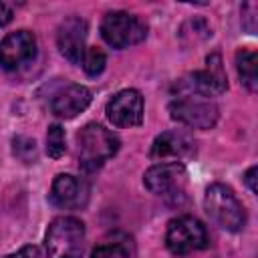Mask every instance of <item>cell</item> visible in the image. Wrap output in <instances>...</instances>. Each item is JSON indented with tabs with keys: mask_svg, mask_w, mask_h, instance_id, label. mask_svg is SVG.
I'll use <instances>...</instances> for the list:
<instances>
[{
	"mask_svg": "<svg viewBox=\"0 0 258 258\" xmlns=\"http://www.w3.org/2000/svg\"><path fill=\"white\" fill-rule=\"evenodd\" d=\"M79 165L83 171H95L119 151V137L99 123H87L77 133Z\"/></svg>",
	"mask_w": 258,
	"mask_h": 258,
	"instance_id": "cell-1",
	"label": "cell"
},
{
	"mask_svg": "<svg viewBox=\"0 0 258 258\" xmlns=\"http://www.w3.org/2000/svg\"><path fill=\"white\" fill-rule=\"evenodd\" d=\"M206 214L226 232H240L246 226V210L230 185L212 183L204 196Z\"/></svg>",
	"mask_w": 258,
	"mask_h": 258,
	"instance_id": "cell-2",
	"label": "cell"
},
{
	"mask_svg": "<svg viewBox=\"0 0 258 258\" xmlns=\"http://www.w3.org/2000/svg\"><path fill=\"white\" fill-rule=\"evenodd\" d=\"M85 224L75 216H58L50 222L44 238L46 258H81Z\"/></svg>",
	"mask_w": 258,
	"mask_h": 258,
	"instance_id": "cell-3",
	"label": "cell"
},
{
	"mask_svg": "<svg viewBox=\"0 0 258 258\" xmlns=\"http://www.w3.org/2000/svg\"><path fill=\"white\" fill-rule=\"evenodd\" d=\"M165 246L175 256H185L210 246V236L206 226L194 216H177L167 222Z\"/></svg>",
	"mask_w": 258,
	"mask_h": 258,
	"instance_id": "cell-4",
	"label": "cell"
},
{
	"mask_svg": "<svg viewBox=\"0 0 258 258\" xmlns=\"http://www.w3.org/2000/svg\"><path fill=\"white\" fill-rule=\"evenodd\" d=\"M101 36L109 46H113L117 50L129 48V46L145 40L147 24L135 14H129L123 10H113L103 16Z\"/></svg>",
	"mask_w": 258,
	"mask_h": 258,
	"instance_id": "cell-5",
	"label": "cell"
},
{
	"mask_svg": "<svg viewBox=\"0 0 258 258\" xmlns=\"http://www.w3.org/2000/svg\"><path fill=\"white\" fill-rule=\"evenodd\" d=\"M167 111L173 121L189 129H212L220 117V109L214 101L196 95H181L173 99Z\"/></svg>",
	"mask_w": 258,
	"mask_h": 258,
	"instance_id": "cell-6",
	"label": "cell"
},
{
	"mask_svg": "<svg viewBox=\"0 0 258 258\" xmlns=\"http://www.w3.org/2000/svg\"><path fill=\"white\" fill-rule=\"evenodd\" d=\"M181 89H185L189 95L196 97H218L228 89V77L222 64V56L220 52H212L206 58V67L202 71H196L191 75H187L185 79H181L179 83Z\"/></svg>",
	"mask_w": 258,
	"mask_h": 258,
	"instance_id": "cell-7",
	"label": "cell"
},
{
	"mask_svg": "<svg viewBox=\"0 0 258 258\" xmlns=\"http://www.w3.org/2000/svg\"><path fill=\"white\" fill-rule=\"evenodd\" d=\"M187 181V171L183 163L177 161H169V163H155L151 165L145 175H143V183L145 187L155 194V196H163V198H177L179 194H183Z\"/></svg>",
	"mask_w": 258,
	"mask_h": 258,
	"instance_id": "cell-8",
	"label": "cell"
},
{
	"mask_svg": "<svg viewBox=\"0 0 258 258\" xmlns=\"http://www.w3.org/2000/svg\"><path fill=\"white\" fill-rule=\"evenodd\" d=\"M194 155H196V139L183 129H171L159 133L149 149V157L161 163H169V161L183 163V159Z\"/></svg>",
	"mask_w": 258,
	"mask_h": 258,
	"instance_id": "cell-9",
	"label": "cell"
},
{
	"mask_svg": "<svg viewBox=\"0 0 258 258\" xmlns=\"http://www.w3.org/2000/svg\"><path fill=\"white\" fill-rule=\"evenodd\" d=\"M105 113L109 123L119 129L139 127L143 123V97L135 89H123L109 99Z\"/></svg>",
	"mask_w": 258,
	"mask_h": 258,
	"instance_id": "cell-10",
	"label": "cell"
},
{
	"mask_svg": "<svg viewBox=\"0 0 258 258\" xmlns=\"http://www.w3.org/2000/svg\"><path fill=\"white\" fill-rule=\"evenodd\" d=\"M36 54V36L30 30H16L0 40V67L16 71Z\"/></svg>",
	"mask_w": 258,
	"mask_h": 258,
	"instance_id": "cell-11",
	"label": "cell"
},
{
	"mask_svg": "<svg viewBox=\"0 0 258 258\" xmlns=\"http://www.w3.org/2000/svg\"><path fill=\"white\" fill-rule=\"evenodd\" d=\"M48 202L60 210H81L89 202V185L71 173H58L50 185Z\"/></svg>",
	"mask_w": 258,
	"mask_h": 258,
	"instance_id": "cell-12",
	"label": "cell"
},
{
	"mask_svg": "<svg viewBox=\"0 0 258 258\" xmlns=\"http://www.w3.org/2000/svg\"><path fill=\"white\" fill-rule=\"evenodd\" d=\"M87 30H89V24L81 16H69L58 24V30H56L58 50L73 64H81L83 60V54L87 50L85 46Z\"/></svg>",
	"mask_w": 258,
	"mask_h": 258,
	"instance_id": "cell-13",
	"label": "cell"
},
{
	"mask_svg": "<svg viewBox=\"0 0 258 258\" xmlns=\"http://www.w3.org/2000/svg\"><path fill=\"white\" fill-rule=\"evenodd\" d=\"M91 91L85 85H67L64 89L56 91L50 99V111L52 115L60 119H75L79 113H83L91 105Z\"/></svg>",
	"mask_w": 258,
	"mask_h": 258,
	"instance_id": "cell-14",
	"label": "cell"
},
{
	"mask_svg": "<svg viewBox=\"0 0 258 258\" xmlns=\"http://www.w3.org/2000/svg\"><path fill=\"white\" fill-rule=\"evenodd\" d=\"M234 62H236L240 83L250 93H256V89H258V54L250 48H240L234 56Z\"/></svg>",
	"mask_w": 258,
	"mask_h": 258,
	"instance_id": "cell-15",
	"label": "cell"
},
{
	"mask_svg": "<svg viewBox=\"0 0 258 258\" xmlns=\"http://www.w3.org/2000/svg\"><path fill=\"white\" fill-rule=\"evenodd\" d=\"M105 64H107V54L99 46H87V50L83 54V60H81L83 71L89 77H99L105 71Z\"/></svg>",
	"mask_w": 258,
	"mask_h": 258,
	"instance_id": "cell-16",
	"label": "cell"
},
{
	"mask_svg": "<svg viewBox=\"0 0 258 258\" xmlns=\"http://www.w3.org/2000/svg\"><path fill=\"white\" fill-rule=\"evenodd\" d=\"M12 153L24 161V163H30V161H36L38 157V147H36V141L30 139V137H24V135H18L12 139Z\"/></svg>",
	"mask_w": 258,
	"mask_h": 258,
	"instance_id": "cell-17",
	"label": "cell"
},
{
	"mask_svg": "<svg viewBox=\"0 0 258 258\" xmlns=\"http://www.w3.org/2000/svg\"><path fill=\"white\" fill-rule=\"evenodd\" d=\"M67 149V143H64V129L60 125H50L48 131H46V153L48 157L52 159H58Z\"/></svg>",
	"mask_w": 258,
	"mask_h": 258,
	"instance_id": "cell-18",
	"label": "cell"
},
{
	"mask_svg": "<svg viewBox=\"0 0 258 258\" xmlns=\"http://www.w3.org/2000/svg\"><path fill=\"white\" fill-rule=\"evenodd\" d=\"M91 258H131V254L123 242H109V244L95 246L91 252Z\"/></svg>",
	"mask_w": 258,
	"mask_h": 258,
	"instance_id": "cell-19",
	"label": "cell"
},
{
	"mask_svg": "<svg viewBox=\"0 0 258 258\" xmlns=\"http://www.w3.org/2000/svg\"><path fill=\"white\" fill-rule=\"evenodd\" d=\"M256 4L254 2H246L242 6V26L250 32V34H256Z\"/></svg>",
	"mask_w": 258,
	"mask_h": 258,
	"instance_id": "cell-20",
	"label": "cell"
},
{
	"mask_svg": "<svg viewBox=\"0 0 258 258\" xmlns=\"http://www.w3.org/2000/svg\"><path fill=\"white\" fill-rule=\"evenodd\" d=\"M4 258H38V250H36V246H24V248H20L18 252L8 254V256H4Z\"/></svg>",
	"mask_w": 258,
	"mask_h": 258,
	"instance_id": "cell-21",
	"label": "cell"
},
{
	"mask_svg": "<svg viewBox=\"0 0 258 258\" xmlns=\"http://www.w3.org/2000/svg\"><path fill=\"white\" fill-rule=\"evenodd\" d=\"M256 173H258V167H256V165H252V167L244 173V183L248 185V189H250L252 194L258 191V187H256Z\"/></svg>",
	"mask_w": 258,
	"mask_h": 258,
	"instance_id": "cell-22",
	"label": "cell"
},
{
	"mask_svg": "<svg viewBox=\"0 0 258 258\" xmlns=\"http://www.w3.org/2000/svg\"><path fill=\"white\" fill-rule=\"evenodd\" d=\"M12 8L8 6V4H4V2H0V26H6V24H10L12 22Z\"/></svg>",
	"mask_w": 258,
	"mask_h": 258,
	"instance_id": "cell-23",
	"label": "cell"
}]
</instances>
